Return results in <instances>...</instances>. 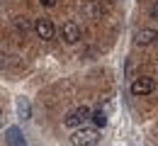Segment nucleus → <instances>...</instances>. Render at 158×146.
<instances>
[{
	"label": "nucleus",
	"instance_id": "nucleus-7",
	"mask_svg": "<svg viewBox=\"0 0 158 146\" xmlns=\"http://www.w3.org/2000/svg\"><path fill=\"white\" fill-rule=\"evenodd\" d=\"M5 139H7L10 146H27V141H24V136H22V131L17 129V127H10L7 134H5Z\"/></svg>",
	"mask_w": 158,
	"mask_h": 146
},
{
	"label": "nucleus",
	"instance_id": "nucleus-12",
	"mask_svg": "<svg viewBox=\"0 0 158 146\" xmlns=\"http://www.w3.org/2000/svg\"><path fill=\"white\" fill-rule=\"evenodd\" d=\"M151 17H158V2L151 5Z\"/></svg>",
	"mask_w": 158,
	"mask_h": 146
},
{
	"label": "nucleus",
	"instance_id": "nucleus-6",
	"mask_svg": "<svg viewBox=\"0 0 158 146\" xmlns=\"http://www.w3.org/2000/svg\"><path fill=\"white\" fill-rule=\"evenodd\" d=\"M156 39H158L156 29H139L136 34H134V44H139V46H148V44H153Z\"/></svg>",
	"mask_w": 158,
	"mask_h": 146
},
{
	"label": "nucleus",
	"instance_id": "nucleus-9",
	"mask_svg": "<svg viewBox=\"0 0 158 146\" xmlns=\"http://www.w3.org/2000/svg\"><path fill=\"white\" fill-rule=\"evenodd\" d=\"M90 119L95 122V127H105V122H107V117H105V112H102V110L93 112V117H90Z\"/></svg>",
	"mask_w": 158,
	"mask_h": 146
},
{
	"label": "nucleus",
	"instance_id": "nucleus-8",
	"mask_svg": "<svg viewBox=\"0 0 158 146\" xmlns=\"http://www.w3.org/2000/svg\"><path fill=\"white\" fill-rule=\"evenodd\" d=\"M17 112H20L22 119H27L29 115H32V110H29V102H27V98H20L17 100Z\"/></svg>",
	"mask_w": 158,
	"mask_h": 146
},
{
	"label": "nucleus",
	"instance_id": "nucleus-3",
	"mask_svg": "<svg viewBox=\"0 0 158 146\" xmlns=\"http://www.w3.org/2000/svg\"><path fill=\"white\" fill-rule=\"evenodd\" d=\"M156 90V81L153 78H148V76H141V78H136L134 83H131V95H151Z\"/></svg>",
	"mask_w": 158,
	"mask_h": 146
},
{
	"label": "nucleus",
	"instance_id": "nucleus-5",
	"mask_svg": "<svg viewBox=\"0 0 158 146\" xmlns=\"http://www.w3.org/2000/svg\"><path fill=\"white\" fill-rule=\"evenodd\" d=\"M61 34H63V39H66L68 44H73V42H78V39H80V27L76 24V22H63Z\"/></svg>",
	"mask_w": 158,
	"mask_h": 146
},
{
	"label": "nucleus",
	"instance_id": "nucleus-11",
	"mask_svg": "<svg viewBox=\"0 0 158 146\" xmlns=\"http://www.w3.org/2000/svg\"><path fill=\"white\" fill-rule=\"evenodd\" d=\"M39 2L44 7H54V5H56V0H39Z\"/></svg>",
	"mask_w": 158,
	"mask_h": 146
},
{
	"label": "nucleus",
	"instance_id": "nucleus-4",
	"mask_svg": "<svg viewBox=\"0 0 158 146\" xmlns=\"http://www.w3.org/2000/svg\"><path fill=\"white\" fill-rule=\"evenodd\" d=\"M34 32H37L39 39H54V24H51V20H46V17L37 20L34 22Z\"/></svg>",
	"mask_w": 158,
	"mask_h": 146
},
{
	"label": "nucleus",
	"instance_id": "nucleus-1",
	"mask_svg": "<svg viewBox=\"0 0 158 146\" xmlns=\"http://www.w3.org/2000/svg\"><path fill=\"white\" fill-rule=\"evenodd\" d=\"M95 141H98V129H93V127H80L71 136L73 146H95Z\"/></svg>",
	"mask_w": 158,
	"mask_h": 146
},
{
	"label": "nucleus",
	"instance_id": "nucleus-2",
	"mask_svg": "<svg viewBox=\"0 0 158 146\" xmlns=\"http://www.w3.org/2000/svg\"><path fill=\"white\" fill-rule=\"evenodd\" d=\"M85 119H90V110L85 107V105H80V107H76V110H71L68 115H66V119H63V124L66 127H83V122Z\"/></svg>",
	"mask_w": 158,
	"mask_h": 146
},
{
	"label": "nucleus",
	"instance_id": "nucleus-10",
	"mask_svg": "<svg viewBox=\"0 0 158 146\" xmlns=\"http://www.w3.org/2000/svg\"><path fill=\"white\" fill-rule=\"evenodd\" d=\"M15 27H17V32H22V34H24V32H27V29H29V22L24 20V17H20V20L15 22Z\"/></svg>",
	"mask_w": 158,
	"mask_h": 146
}]
</instances>
